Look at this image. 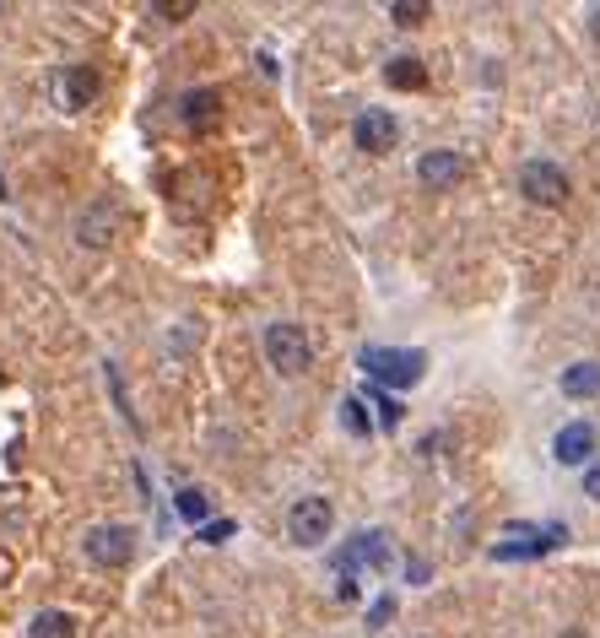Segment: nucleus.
Wrapping results in <instances>:
<instances>
[{"instance_id": "obj_1", "label": "nucleus", "mask_w": 600, "mask_h": 638, "mask_svg": "<svg viewBox=\"0 0 600 638\" xmlns=\"http://www.w3.org/2000/svg\"><path fill=\"white\" fill-rule=\"evenodd\" d=\"M357 368L368 379L390 384V390H411V384H422V374H428V357L417 347H363L357 352Z\"/></svg>"}, {"instance_id": "obj_2", "label": "nucleus", "mask_w": 600, "mask_h": 638, "mask_svg": "<svg viewBox=\"0 0 600 638\" xmlns=\"http://www.w3.org/2000/svg\"><path fill=\"white\" fill-rule=\"evenodd\" d=\"M265 357H271V368L282 379H298V374H309L314 347H309V336H303V325L276 319V325H265Z\"/></svg>"}, {"instance_id": "obj_3", "label": "nucleus", "mask_w": 600, "mask_h": 638, "mask_svg": "<svg viewBox=\"0 0 600 638\" xmlns=\"http://www.w3.org/2000/svg\"><path fill=\"white\" fill-rule=\"evenodd\" d=\"M330 525H336V509H330V498H298L287 509V536L298 541V547H325Z\"/></svg>"}, {"instance_id": "obj_4", "label": "nucleus", "mask_w": 600, "mask_h": 638, "mask_svg": "<svg viewBox=\"0 0 600 638\" xmlns=\"http://www.w3.org/2000/svg\"><path fill=\"white\" fill-rule=\"evenodd\" d=\"M519 195L536 206H563L568 201V174L557 163H546V157H530L525 168H519Z\"/></svg>"}, {"instance_id": "obj_5", "label": "nucleus", "mask_w": 600, "mask_h": 638, "mask_svg": "<svg viewBox=\"0 0 600 638\" xmlns=\"http://www.w3.org/2000/svg\"><path fill=\"white\" fill-rule=\"evenodd\" d=\"M82 552H87V563H98V568H125L130 557H136V530L130 525H98V530H87Z\"/></svg>"}, {"instance_id": "obj_6", "label": "nucleus", "mask_w": 600, "mask_h": 638, "mask_svg": "<svg viewBox=\"0 0 600 638\" xmlns=\"http://www.w3.org/2000/svg\"><path fill=\"white\" fill-rule=\"evenodd\" d=\"M341 584H352L357 568H390V536L384 530H363V536L346 541V552H336Z\"/></svg>"}, {"instance_id": "obj_7", "label": "nucleus", "mask_w": 600, "mask_h": 638, "mask_svg": "<svg viewBox=\"0 0 600 638\" xmlns=\"http://www.w3.org/2000/svg\"><path fill=\"white\" fill-rule=\"evenodd\" d=\"M352 141L363 146V152H390V146L400 141V125L390 109H363L352 119Z\"/></svg>"}, {"instance_id": "obj_8", "label": "nucleus", "mask_w": 600, "mask_h": 638, "mask_svg": "<svg viewBox=\"0 0 600 638\" xmlns=\"http://www.w3.org/2000/svg\"><path fill=\"white\" fill-rule=\"evenodd\" d=\"M179 119H184V130L206 136V130L222 119V92L217 87H190V92H184V103H179Z\"/></svg>"}, {"instance_id": "obj_9", "label": "nucleus", "mask_w": 600, "mask_h": 638, "mask_svg": "<svg viewBox=\"0 0 600 638\" xmlns=\"http://www.w3.org/2000/svg\"><path fill=\"white\" fill-rule=\"evenodd\" d=\"M98 98V76L82 71V65H65V71H55V103L65 114H76V109H87V103Z\"/></svg>"}, {"instance_id": "obj_10", "label": "nucleus", "mask_w": 600, "mask_h": 638, "mask_svg": "<svg viewBox=\"0 0 600 638\" xmlns=\"http://www.w3.org/2000/svg\"><path fill=\"white\" fill-rule=\"evenodd\" d=\"M595 455V428L590 422H563V428L552 433V460L557 465H584Z\"/></svg>"}, {"instance_id": "obj_11", "label": "nucleus", "mask_w": 600, "mask_h": 638, "mask_svg": "<svg viewBox=\"0 0 600 638\" xmlns=\"http://www.w3.org/2000/svg\"><path fill=\"white\" fill-rule=\"evenodd\" d=\"M417 179L428 184V190H449V184L465 179V157H460V152H422Z\"/></svg>"}, {"instance_id": "obj_12", "label": "nucleus", "mask_w": 600, "mask_h": 638, "mask_svg": "<svg viewBox=\"0 0 600 638\" xmlns=\"http://www.w3.org/2000/svg\"><path fill=\"white\" fill-rule=\"evenodd\" d=\"M563 395L568 401H590V395H600V363H568L563 368Z\"/></svg>"}, {"instance_id": "obj_13", "label": "nucleus", "mask_w": 600, "mask_h": 638, "mask_svg": "<svg viewBox=\"0 0 600 638\" xmlns=\"http://www.w3.org/2000/svg\"><path fill=\"white\" fill-rule=\"evenodd\" d=\"M384 82L400 87V92H417V87H428V65L411 60V55H395L390 65H384Z\"/></svg>"}, {"instance_id": "obj_14", "label": "nucleus", "mask_w": 600, "mask_h": 638, "mask_svg": "<svg viewBox=\"0 0 600 638\" xmlns=\"http://www.w3.org/2000/svg\"><path fill=\"white\" fill-rule=\"evenodd\" d=\"M33 638H76V617H65V611H38Z\"/></svg>"}, {"instance_id": "obj_15", "label": "nucleus", "mask_w": 600, "mask_h": 638, "mask_svg": "<svg viewBox=\"0 0 600 638\" xmlns=\"http://www.w3.org/2000/svg\"><path fill=\"white\" fill-rule=\"evenodd\" d=\"M341 428L352 433V438H368L373 433V422H368V411H363L357 395H346V401H341Z\"/></svg>"}, {"instance_id": "obj_16", "label": "nucleus", "mask_w": 600, "mask_h": 638, "mask_svg": "<svg viewBox=\"0 0 600 638\" xmlns=\"http://www.w3.org/2000/svg\"><path fill=\"white\" fill-rule=\"evenodd\" d=\"M368 401L379 406V428H400V417H406V406H400L390 390H368Z\"/></svg>"}, {"instance_id": "obj_17", "label": "nucleus", "mask_w": 600, "mask_h": 638, "mask_svg": "<svg viewBox=\"0 0 600 638\" xmlns=\"http://www.w3.org/2000/svg\"><path fill=\"white\" fill-rule=\"evenodd\" d=\"M390 17L400 22V28H417V22L428 17V6H422V0H395V6H390Z\"/></svg>"}, {"instance_id": "obj_18", "label": "nucleus", "mask_w": 600, "mask_h": 638, "mask_svg": "<svg viewBox=\"0 0 600 638\" xmlns=\"http://www.w3.org/2000/svg\"><path fill=\"white\" fill-rule=\"evenodd\" d=\"M173 509H179L184 520H206L211 503H206V493H179V498H173Z\"/></svg>"}, {"instance_id": "obj_19", "label": "nucleus", "mask_w": 600, "mask_h": 638, "mask_svg": "<svg viewBox=\"0 0 600 638\" xmlns=\"http://www.w3.org/2000/svg\"><path fill=\"white\" fill-rule=\"evenodd\" d=\"M103 217H109V222H114V217H119V211H114V206H103ZM82 238H92V244H109V233H103V222H98V217H92V222L82 217Z\"/></svg>"}, {"instance_id": "obj_20", "label": "nucleus", "mask_w": 600, "mask_h": 638, "mask_svg": "<svg viewBox=\"0 0 600 638\" xmlns=\"http://www.w3.org/2000/svg\"><path fill=\"white\" fill-rule=\"evenodd\" d=\"M390 617H395V601H390V595H379V601L368 606V628H384Z\"/></svg>"}, {"instance_id": "obj_21", "label": "nucleus", "mask_w": 600, "mask_h": 638, "mask_svg": "<svg viewBox=\"0 0 600 638\" xmlns=\"http://www.w3.org/2000/svg\"><path fill=\"white\" fill-rule=\"evenodd\" d=\"M233 530H238L233 520H211L206 530H200V541H228V536H233Z\"/></svg>"}, {"instance_id": "obj_22", "label": "nucleus", "mask_w": 600, "mask_h": 638, "mask_svg": "<svg viewBox=\"0 0 600 638\" xmlns=\"http://www.w3.org/2000/svg\"><path fill=\"white\" fill-rule=\"evenodd\" d=\"M584 493L600 503V465H590V471H584Z\"/></svg>"}, {"instance_id": "obj_23", "label": "nucleus", "mask_w": 600, "mask_h": 638, "mask_svg": "<svg viewBox=\"0 0 600 638\" xmlns=\"http://www.w3.org/2000/svg\"><path fill=\"white\" fill-rule=\"evenodd\" d=\"M157 11H163V17H173V22H179V17H190V11H195V0H179V6H157Z\"/></svg>"}, {"instance_id": "obj_24", "label": "nucleus", "mask_w": 600, "mask_h": 638, "mask_svg": "<svg viewBox=\"0 0 600 638\" xmlns=\"http://www.w3.org/2000/svg\"><path fill=\"white\" fill-rule=\"evenodd\" d=\"M590 28H595V38H600V11H595V22H590Z\"/></svg>"}, {"instance_id": "obj_25", "label": "nucleus", "mask_w": 600, "mask_h": 638, "mask_svg": "<svg viewBox=\"0 0 600 638\" xmlns=\"http://www.w3.org/2000/svg\"><path fill=\"white\" fill-rule=\"evenodd\" d=\"M0 195H6V184H0Z\"/></svg>"}]
</instances>
